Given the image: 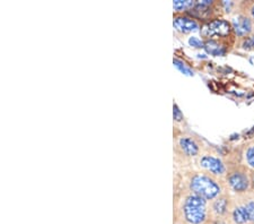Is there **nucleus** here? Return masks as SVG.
<instances>
[{"instance_id":"0eeeda50","label":"nucleus","mask_w":254,"mask_h":224,"mask_svg":"<svg viewBox=\"0 0 254 224\" xmlns=\"http://www.w3.org/2000/svg\"><path fill=\"white\" fill-rule=\"evenodd\" d=\"M193 168L204 171L224 180L227 173V162L225 157L218 155L209 148L194 161Z\"/></svg>"},{"instance_id":"423d86ee","label":"nucleus","mask_w":254,"mask_h":224,"mask_svg":"<svg viewBox=\"0 0 254 224\" xmlns=\"http://www.w3.org/2000/svg\"><path fill=\"white\" fill-rule=\"evenodd\" d=\"M228 219L232 224H254V190L240 196H233Z\"/></svg>"},{"instance_id":"a211bd4d","label":"nucleus","mask_w":254,"mask_h":224,"mask_svg":"<svg viewBox=\"0 0 254 224\" xmlns=\"http://www.w3.org/2000/svg\"><path fill=\"white\" fill-rule=\"evenodd\" d=\"M251 179H252V190H254V170L251 171Z\"/></svg>"},{"instance_id":"7ed1b4c3","label":"nucleus","mask_w":254,"mask_h":224,"mask_svg":"<svg viewBox=\"0 0 254 224\" xmlns=\"http://www.w3.org/2000/svg\"><path fill=\"white\" fill-rule=\"evenodd\" d=\"M209 146L204 145L199 136L190 132H184L178 127L174 128V163L175 170L193 168L194 161Z\"/></svg>"},{"instance_id":"20e7f679","label":"nucleus","mask_w":254,"mask_h":224,"mask_svg":"<svg viewBox=\"0 0 254 224\" xmlns=\"http://www.w3.org/2000/svg\"><path fill=\"white\" fill-rule=\"evenodd\" d=\"M227 162V173L225 177V183L229 193L233 196H240L252 190L251 169L243 161L242 146L235 149L225 157Z\"/></svg>"},{"instance_id":"dca6fc26","label":"nucleus","mask_w":254,"mask_h":224,"mask_svg":"<svg viewBox=\"0 0 254 224\" xmlns=\"http://www.w3.org/2000/svg\"><path fill=\"white\" fill-rule=\"evenodd\" d=\"M173 116H174V121L175 122H183L184 121V117L182 115V112L180 111V109L178 108V105L174 104L173 107Z\"/></svg>"},{"instance_id":"2eb2a0df","label":"nucleus","mask_w":254,"mask_h":224,"mask_svg":"<svg viewBox=\"0 0 254 224\" xmlns=\"http://www.w3.org/2000/svg\"><path fill=\"white\" fill-rule=\"evenodd\" d=\"M174 65H175L176 68H179L180 71L183 73V74H186V75H193V72H192L190 68H188L186 65L182 64V61H180L179 59H174Z\"/></svg>"},{"instance_id":"ddd939ff","label":"nucleus","mask_w":254,"mask_h":224,"mask_svg":"<svg viewBox=\"0 0 254 224\" xmlns=\"http://www.w3.org/2000/svg\"><path fill=\"white\" fill-rule=\"evenodd\" d=\"M195 1L193 0H175L173 2L175 14H187L194 7Z\"/></svg>"},{"instance_id":"f8f14e48","label":"nucleus","mask_w":254,"mask_h":224,"mask_svg":"<svg viewBox=\"0 0 254 224\" xmlns=\"http://www.w3.org/2000/svg\"><path fill=\"white\" fill-rule=\"evenodd\" d=\"M242 152L245 164L251 170H254V138L242 145Z\"/></svg>"},{"instance_id":"1a4fd4ad","label":"nucleus","mask_w":254,"mask_h":224,"mask_svg":"<svg viewBox=\"0 0 254 224\" xmlns=\"http://www.w3.org/2000/svg\"><path fill=\"white\" fill-rule=\"evenodd\" d=\"M233 205V195L225 191L218 197L209 202V211L212 219H228Z\"/></svg>"},{"instance_id":"4468645a","label":"nucleus","mask_w":254,"mask_h":224,"mask_svg":"<svg viewBox=\"0 0 254 224\" xmlns=\"http://www.w3.org/2000/svg\"><path fill=\"white\" fill-rule=\"evenodd\" d=\"M237 14H243L254 22V1H240L237 6Z\"/></svg>"},{"instance_id":"39448f33","label":"nucleus","mask_w":254,"mask_h":224,"mask_svg":"<svg viewBox=\"0 0 254 224\" xmlns=\"http://www.w3.org/2000/svg\"><path fill=\"white\" fill-rule=\"evenodd\" d=\"M200 35L207 41H212L220 46H234L236 34L233 28L231 20L218 18L201 24Z\"/></svg>"},{"instance_id":"f3484780","label":"nucleus","mask_w":254,"mask_h":224,"mask_svg":"<svg viewBox=\"0 0 254 224\" xmlns=\"http://www.w3.org/2000/svg\"><path fill=\"white\" fill-rule=\"evenodd\" d=\"M208 224H232L229 219H212L210 218Z\"/></svg>"},{"instance_id":"f257e3e1","label":"nucleus","mask_w":254,"mask_h":224,"mask_svg":"<svg viewBox=\"0 0 254 224\" xmlns=\"http://www.w3.org/2000/svg\"><path fill=\"white\" fill-rule=\"evenodd\" d=\"M173 214L175 224H208L209 202L198 196L174 179Z\"/></svg>"},{"instance_id":"6e6552de","label":"nucleus","mask_w":254,"mask_h":224,"mask_svg":"<svg viewBox=\"0 0 254 224\" xmlns=\"http://www.w3.org/2000/svg\"><path fill=\"white\" fill-rule=\"evenodd\" d=\"M224 14L223 1L217 0H199L195 1L194 7L187 13V15H190V17L195 20H202V23L223 18Z\"/></svg>"},{"instance_id":"f03ea898","label":"nucleus","mask_w":254,"mask_h":224,"mask_svg":"<svg viewBox=\"0 0 254 224\" xmlns=\"http://www.w3.org/2000/svg\"><path fill=\"white\" fill-rule=\"evenodd\" d=\"M174 179L191 193L198 195L208 202H211L212 199L228 190L223 179L194 168L175 170Z\"/></svg>"},{"instance_id":"9b49d317","label":"nucleus","mask_w":254,"mask_h":224,"mask_svg":"<svg viewBox=\"0 0 254 224\" xmlns=\"http://www.w3.org/2000/svg\"><path fill=\"white\" fill-rule=\"evenodd\" d=\"M173 26L176 31L182 34L191 33V32H194L201 27L194 18H192L186 14H175L173 19Z\"/></svg>"},{"instance_id":"9d476101","label":"nucleus","mask_w":254,"mask_h":224,"mask_svg":"<svg viewBox=\"0 0 254 224\" xmlns=\"http://www.w3.org/2000/svg\"><path fill=\"white\" fill-rule=\"evenodd\" d=\"M232 25L234 28L236 38L243 40L254 36V22L243 14H237L232 20Z\"/></svg>"}]
</instances>
